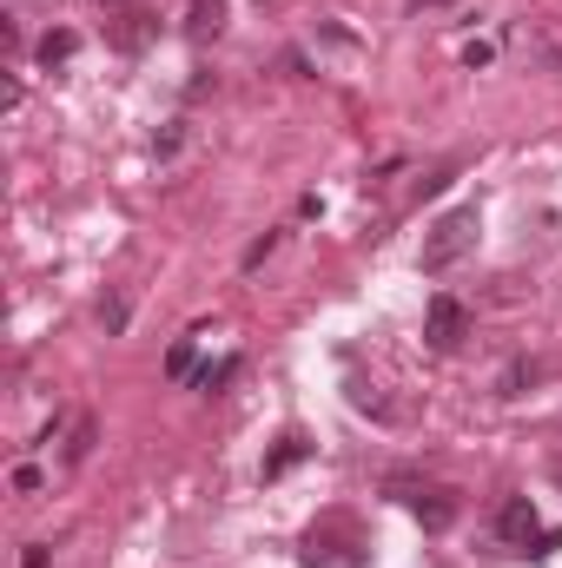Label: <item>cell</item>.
Instances as JSON below:
<instances>
[{"instance_id":"1","label":"cell","mask_w":562,"mask_h":568,"mask_svg":"<svg viewBox=\"0 0 562 568\" xmlns=\"http://www.w3.org/2000/svg\"><path fill=\"white\" fill-rule=\"evenodd\" d=\"M476 232H483V212L476 205H456V212H443L430 232H423V272H450L456 258H470L476 252Z\"/></svg>"},{"instance_id":"2","label":"cell","mask_w":562,"mask_h":568,"mask_svg":"<svg viewBox=\"0 0 562 568\" xmlns=\"http://www.w3.org/2000/svg\"><path fill=\"white\" fill-rule=\"evenodd\" d=\"M463 337H470V311H463L456 297H430V311H423V344H430L436 357H450Z\"/></svg>"},{"instance_id":"3","label":"cell","mask_w":562,"mask_h":568,"mask_svg":"<svg viewBox=\"0 0 562 568\" xmlns=\"http://www.w3.org/2000/svg\"><path fill=\"white\" fill-rule=\"evenodd\" d=\"M404 503H411V516H418L423 529H450L456 523V496L450 489H418V483H391Z\"/></svg>"},{"instance_id":"4","label":"cell","mask_w":562,"mask_h":568,"mask_svg":"<svg viewBox=\"0 0 562 568\" xmlns=\"http://www.w3.org/2000/svg\"><path fill=\"white\" fill-rule=\"evenodd\" d=\"M496 536H503V542H516V549H530V542L543 536V523H536V503H530V496H510V503L496 509Z\"/></svg>"},{"instance_id":"5","label":"cell","mask_w":562,"mask_h":568,"mask_svg":"<svg viewBox=\"0 0 562 568\" xmlns=\"http://www.w3.org/2000/svg\"><path fill=\"white\" fill-rule=\"evenodd\" d=\"M298 562L304 568H364V549H358V542H324V536H311V542L298 549Z\"/></svg>"},{"instance_id":"6","label":"cell","mask_w":562,"mask_h":568,"mask_svg":"<svg viewBox=\"0 0 562 568\" xmlns=\"http://www.w3.org/2000/svg\"><path fill=\"white\" fill-rule=\"evenodd\" d=\"M73 53H80V33H73V27H53V33H47V40L33 47V60H40L47 73H53V67H67Z\"/></svg>"},{"instance_id":"7","label":"cell","mask_w":562,"mask_h":568,"mask_svg":"<svg viewBox=\"0 0 562 568\" xmlns=\"http://www.w3.org/2000/svg\"><path fill=\"white\" fill-rule=\"evenodd\" d=\"M304 456H311V443H304L298 429H291V436H279V449L265 456V483H279L284 469H291V463H304Z\"/></svg>"},{"instance_id":"8","label":"cell","mask_w":562,"mask_h":568,"mask_svg":"<svg viewBox=\"0 0 562 568\" xmlns=\"http://www.w3.org/2000/svg\"><path fill=\"white\" fill-rule=\"evenodd\" d=\"M225 27V0H192V13H185V33L192 40H212Z\"/></svg>"},{"instance_id":"9","label":"cell","mask_w":562,"mask_h":568,"mask_svg":"<svg viewBox=\"0 0 562 568\" xmlns=\"http://www.w3.org/2000/svg\"><path fill=\"white\" fill-rule=\"evenodd\" d=\"M93 436H100V424H93V417H80V424H73V436H67V463H73V469L93 456Z\"/></svg>"},{"instance_id":"10","label":"cell","mask_w":562,"mask_h":568,"mask_svg":"<svg viewBox=\"0 0 562 568\" xmlns=\"http://www.w3.org/2000/svg\"><path fill=\"white\" fill-rule=\"evenodd\" d=\"M113 40H120V47H127V53H140L145 40H152V20H145V13H127V27H120V33H113Z\"/></svg>"},{"instance_id":"11","label":"cell","mask_w":562,"mask_h":568,"mask_svg":"<svg viewBox=\"0 0 562 568\" xmlns=\"http://www.w3.org/2000/svg\"><path fill=\"white\" fill-rule=\"evenodd\" d=\"M165 377H172V384H185V377H192V337H179V344L165 351Z\"/></svg>"},{"instance_id":"12","label":"cell","mask_w":562,"mask_h":568,"mask_svg":"<svg viewBox=\"0 0 562 568\" xmlns=\"http://www.w3.org/2000/svg\"><path fill=\"white\" fill-rule=\"evenodd\" d=\"M232 377H239V357H219V364L199 371V390H219V384H232Z\"/></svg>"},{"instance_id":"13","label":"cell","mask_w":562,"mask_h":568,"mask_svg":"<svg viewBox=\"0 0 562 568\" xmlns=\"http://www.w3.org/2000/svg\"><path fill=\"white\" fill-rule=\"evenodd\" d=\"M272 252H279V232H265V239H252V245H245V258H239V265H245V272H259V265H265V258H272Z\"/></svg>"},{"instance_id":"14","label":"cell","mask_w":562,"mask_h":568,"mask_svg":"<svg viewBox=\"0 0 562 568\" xmlns=\"http://www.w3.org/2000/svg\"><path fill=\"white\" fill-rule=\"evenodd\" d=\"M100 324L107 331H127V297H100Z\"/></svg>"},{"instance_id":"15","label":"cell","mask_w":562,"mask_h":568,"mask_svg":"<svg viewBox=\"0 0 562 568\" xmlns=\"http://www.w3.org/2000/svg\"><path fill=\"white\" fill-rule=\"evenodd\" d=\"M13 489H20V496H33V489H40V469H33V463H20V469H13Z\"/></svg>"},{"instance_id":"16","label":"cell","mask_w":562,"mask_h":568,"mask_svg":"<svg viewBox=\"0 0 562 568\" xmlns=\"http://www.w3.org/2000/svg\"><path fill=\"white\" fill-rule=\"evenodd\" d=\"M53 556H47V542H27V556H20V568H47Z\"/></svg>"},{"instance_id":"17","label":"cell","mask_w":562,"mask_h":568,"mask_svg":"<svg viewBox=\"0 0 562 568\" xmlns=\"http://www.w3.org/2000/svg\"><path fill=\"white\" fill-rule=\"evenodd\" d=\"M107 7H120V0H107Z\"/></svg>"}]
</instances>
